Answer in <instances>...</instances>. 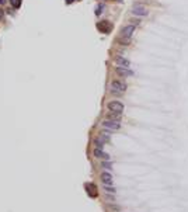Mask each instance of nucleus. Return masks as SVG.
<instances>
[{"instance_id": "1", "label": "nucleus", "mask_w": 188, "mask_h": 212, "mask_svg": "<svg viewBox=\"0 0 188 212\" xmlns=\"http://www.w3.org/2000/svg\"><path fill=\"white\" fill-rule=\"evenodd\" d=\"M132 14L136 17H145L149 14V11H148V8L145 7L143 4H141V3H135L132 6Z\"/></svg>"}, {"instance_id": "2", "label": "nucleus", "mask_w": 188, "mask_h": 212, "mask_svg": "<svg viewBox=\"0 0 188 212\" xmlns=\"http://www.w3.org/2000/svg\"><path fill=\"white\" fill-rule=\"evenodd\" d=\"M126 89H128L126 83L125 82H122V80H119V79H115V80L111 82V90H112V93H117V91L124 93Z\"/></svg>"}, {"instance_id": "3", "label": "nucleus", "mask_w": 188, "mask_h": 212, "mask_svg": "<svg viewBox=\"0 0 188 212\" xmlns=\"http://www.w3.org/2000/svg\"><path fill=\"white\" fill-rule=\"evenodd\" d=\"M101 125L104 128H107V129L117 131V129L121 128V122H119V119H110V118H107V119H104L101 122Z\"/></svg>"}, {"instance_id": "4", "label": "nucleus", "mask_w": 188, "mask_h": 212, "mask_svg": "<svg viewBox=\"0 0 188 212\" xmlns=\"http://www.w3.org/2000/svg\"><path fill=\"white\" fill-rule=\"evenodd\" d=\"M107 107H108V110L111 112H118V114H122L124 112V104L121 101H118V100H114V101H110L107 104Z\"/></svg>"}, {"instance_id": "5", "label": "nucleus", "mask_w": 188, "mask_h": 212, "mask_svg": "<svg viewBox=\"0 0 188 212\" xmlns=\"http://www.w3.org/2000/svg\"><path fill=\"white\" fill-rule=\"evenodd\" d=\"M135 28H136V25L128 24V25H125V27L121 30V35H119V37H122V38H132L133 32H135Z\"/></svg>"}, {"instance_id": "6", "label": "nucleus", "mask_w": 188, "mask_h": 212, "mask_svg": "<svg viewBox=\"0 0 188 212\" xmlns=\"http://www.w3.org/2000/svg\"><path fill=\"white\" fill-rule=\"evenodd\" d=\"M97 30L101 34H108L112 31V24L110 21H100V23H97Z\"/></svg>"}, {"instance_id": "7", "label": "nucleus", "mask_w": 188, "mask_h": 212, "mask_svg": "<svg viewBox=\"0 0 188 212\" xmlns=\"http://www.w3.org/2000/svg\"><path fill=\"white\" fill-rule=\"evenodd\" d=\"M100 180L104 186H112V183H114V177H112V174L108 173V172H102L100 174Z\"/></svg>"}, {"instance_id": "8", "label": "nucleus", "mask_w": 188, "mask_h": 212, "mask_svg": "<svg viewBox=\"0 0 188 212\" xmlns=\"http://www.w3.org/2000/svg\"><path fill=\"white\" fill-rule=\"evenodd\" d=\"M115 73L119 75V76H122V77H126V76H132L133 72L131 69H128V68H124V66H117L115 68Z\"/></svg>"}, {"instance_id": "9", "label": "nucleus", "mask_w": 188, "mask_h": 212, "mask_svg": "<svg viewBox=\"0 0 188 212\" xmlns=\"http://www.w3.org/2000/svg\"><path fill=\"white\" fill-rule=\"evenodd\" d=\"M93 153H94V156L97 157V159H101V160H110V159H111L110 155H108V153H105L102 149H97V148H94Z\"/></svg>"}, {"instance_id": "10", "label": "nucleus", "mask_w": 188, "mask_h": 212, "mask_svg": "<svg viewBox=\"0 0 188 212\" xmlns=\"http://www.w3.org/2000/svg\"><path fill=\"white\" fill-rule=\"evenodd\" d=\"M114 61H115V63H117L118 66H124V68H128L131 65V62L128 59H125V58H122V56H115Z\"/></svg>"}, {"instance_id": "11", "label": "nucleus", "mask_w": 188, "mask_h": 212, "mask_svg": "<svg viewBox=\"0 0 188 212\" xmlns=\"http://www.w3.org/2000/svg\"><path fill=\"white\" fill-rule=\"evenodd\" d=\"M104 145H105V142L102 141L101 138H98V136H97V138L94 139V146H95L97 149H102V148H104Z\"/></svg>"}, {"instance_id": "12", "label": "nucleus", "mask_w": 188, "mask_h": 212, "mask_svg": "<svg viewBox=\"0 0 188 212\" xmlns=\"http://www.w3.org/2000/svg\"><path fill=\"white\" fill-rule=\"evenodd\" d=\"M118 44H121V45H124V47H128V45L131 44V38H122V37H119V38H118Z\"/></svg>"}, {"instance_id": "13", "label": "nucleus", "mask_w": 188, "mask_h": 212, "mask_svg": "<svg viewBox=\"0 0 188 212\" xmlns=\"http://www.w3.org/2000/svg\"><path fill=\"white\" fill-rule=\"evenodd\" d=\"M104 191H105L107 194H115V192H117V190L114 188L112 186H104Z\"/></svg>"}, {"instance_id": "14", "label": "nucleus", "mask_w": 188, "mask_h": 212, "mask_svg": "<svg viewBox=\"0 0 188 212\" xmlns=\"http://www.w3.org/2000/svg\"><path fill=\"white\" fill-rule=\"evenodd\" d=\"M86 188L88 190V195L90 197L95 195V192H93V190H95V186H93V184H86Z\"/></svg>"}, {"instance_id": "15", "label": "nucleus", "mask_w": 188, "mask_h": 212, "mask_svg": "<svg viewBox=\"0 0 188 212\" xmlns=\"http://www.w3.org/2000/svg\"><path fill=\"white\" fill-rule=\"evenodd\" d=\"M98 138H101L102 141L104 142H108L111 139V136H110V134H105V132H101V134L98 135Z\"/></svg>"}, {"instance_id": "16", "label": "nucleus", "mask_w": 188, "mask_h": 212, "mask_svg": "<svg viewBox=\"0 0 188 212\" xmlns=\"http://www.w3.org/2000/svg\"><path fill=\"white\" fill-rule=\"evenodd\" d=\"M10 4H11L14 8H20V6H21V0H10Z\"/></svg>"}, {"instance_id": "17", "label": "nucleus", "mask_w": 188, "mask_h": 212, "mask_svg": "<svg viewBox=\"0 0 188 212\" xmlns=\"http://www.w3.org/2000/svg\"><path fill=\"white\" fill-rule=\"evenodd\" d=\"M105 8V6L104 4H98L97 6V8H95V16H101V13H102V10Z\"/></svg>"}, {"instance_id": "18", "label": "nucleus", "mask_w": 188, "mask_h": 212, "mask_svg": "<svg viewBox=\"0 0 188 212\" xmlns=\"http://www.w3.org/2000/svg\"><path fill=\"white\" fill-rule=\"evenodd\" d=\"M101 167L102 169H107V170H112V165H111V163H105V162H102Z\"/></svg>"}, {"instance_id": "19", "label": "nucleus", "mask_w": 188, "mask_h": 212, "mask_svg": "<svg viewBox=\"0 0 188 212\" xmlns=\"http://www.w3.org/2000/svg\"><path fill=\"white\" fill-rule=\"evenodd\" d=\"M3 17H4V11H3V10H0V21L3 20Z\"/></svg>"}, {"instance_id": "20", "label": "nucleus", "mask_w": 188, "mask_h": 212, "mask_svg": "<svg viewBox=\"0 0 188 212\" xmlns=\"http://www.w3.org/2000/svg\"><path fill=\"white\" fill-rule=\"evenodd\" d=\"M65 1H66V4H72V3H73L75 0H65Z\"/></svg>"}, {"instance_id": "21", "label": "nucleus", "mask_w": 188, "mask_h": 212, "mask_svg": "<svg viewBox=\"0 0 188 212\" xmlns=\"http://www.w3.org/2000/svg\"><path fill=\"white\" fill-rule=\"evenodd\" d=\"M7 3V0H0V4H6Z\"/></svg>"}, {"instance_id": "22", "label": "nucleus", "mask_w": 188, "mask_h": 212, "mask_svg": "<svg viewBox=\"0 0 188 212\" xmlns=\"http://www.w3.org/2000/svg\"><path fill=\"white\" fill-rule=\"evenodd\" d=\"M117 1H119V3H122V1H124V0H117Z\"/></svg>"}]
</instances>
